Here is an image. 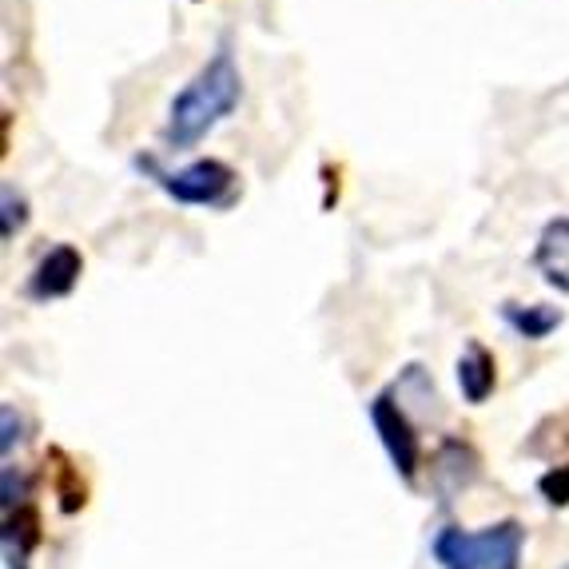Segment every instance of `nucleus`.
<instances>
[{"label": "nucleus", "instance_id": "obj_9", "mask_svg": "<svg viewBox=\"0 0 569 569\" xmlns=\"http://www.w3.org/2000/svg\"><path fill=\"white\" fill-rule=\"evenodd\" d=\"M44 478H48V490L57 493L60 513H68V518H72V513H80L88 506V482H84V475H80L77 458L68 455V450L48 447Z\"/></svg>", "mask_w": 569, "mask_h": 569}, {"label": "nucleus", "instance_id": "obj_15", "mask_svg": "<svg viewBox=\"0 0 569 569\" xmlns=\"http://www.w3.org/2000/svg\"><path fill=\"white\" fill-rule=\"evenodd\" d=\"M0 418H4V455H12V442H17V430H12V407H4V410H0Z\"/></svg>", "mask_w": 569, "mask_h": 569}, {"label": "nucleus", "instance_id": "obj_14", "mask_svg": "<svg viewBox=\"0 0 569 569\" xmlns=\"http://www.w3.org/2000/svg\"><path fill=\"white\" fill-rule=\"evenodd\" d=\"M538 493L550 506H569V462L550 466V470L538 478Z\"/></svg>", "mask_w": 569, "mask_h": 569}, {"label": "nucleus", "instance_id": "obj_7", "mask_svg": "<svg viewBox=\"0 0 569 569\" xmlns=\"http://www.w3.org/2000/svg\"><path fill=\"white\" fill-rule=\"evenodd\" d=\"M533 271L546 279V287L569 295V216L550 219L533 247Z\"/></svg>", "mask_w": 569, "mask_h": 569}, {"label": "nucleus", "instance_id": "obj_2", "mask_svg": "<svg viewBox=\"0 0 569 569\" xmlns=\"http://www.w3.org/2000/svg\"><path fill=\"white\" fill-rule=\"evenodd\" d=\"M136 171H143L156 188L168 196V200L183 203V208H216L228 211L231 203L243 196V183H239V171L231 163L216 160V156H203V160H191L183 168H163L156 156H136Z\"/></svg>", "mask_w": 569, "mask_h": 569}, {"label": "nucleus", "instance_id": "obj_11", "mask_svg": "<svg viewBox=\"0 0 569 569\" xmlns=\"http://www.w3.org/2000/svg\"><path fill=\"white\" fill-rule=\"evenodd\" d=\"M502 319L518 339H530L541 342L550 339L553 331L561 327V311L558 307H546V303H502Z\"/></svg>", "mask_w": 569, "mask_h": 569}, {"label": "nucleus", "instance_id": "obj_3", "mask_svg": "<svg viewBox=\"0 0 569 569\" xmlns=\"http://www.w3.org/2000/svg\"><path fill=\"white\" fill-rule=\"evenodd\" d=\"M526 526L518 518L482 526V530H458L447 526L435 538V561L442 569H522Z\"/></svg>", "mask_w": 569, "mask_h": 569}, {"label": "nucleus", "instance_id": "obj_13", "mask_svg": "<svg viewBox=\"0 0 569 569\" xmlns=\"http://www.w3.org/2000/svg\"><path fill=\"white\" fill-rule=\"evenodd\" d=\"M0 219H4V239H17L20 231L29 228V200L17 183L0 188Z\"/></svg>", "mask_w": 569, "mask_h": 569}, {"label": "nucleus", "instance_id": "obj_10", "mask_svg": "<svg viewBox=\"0 0 569 569\" xmlns=\"http://www.w3.org/2000/svg\"><path fill=\"white\" fill-rule=\"evenodd\" d=\"M493 387H498V362H493L486 342L470 339L462 359H458V390H462V399L470 402V407H482L493 395Z\"/></svg>", "mask_w": 569, "mask_h": 569}, {"label": "nucleus", "instance_id": "obj_1", "mask_svg": "<svg viewBox=\"0 0 569 569\" xmlns=\"http://www.w3.org/2000/svg\"><path fill=\"white\" fill-rule=\"evenodd\" d=\"M239 100H243V72H239L231 48L219 44L208 64L180 92L171 96L168 123H163V143L176 148V152L196 148L216 123H223L236 112Z\"/></svg>", "mask_w": 569, "mask_h": 569}, {"label": "nucleus", "instance_id": "obj_5", "mask_svg": "<svg viewBox=\"0 0 569 569\" xmlns=\"http://www.w3.org/2000/svg\"><path fill=\"white\" fill-rule=\"evenodd\" d=\"M80 276H84V256L80 247L72 243H57L52 251L40 256V263L32 267L29 283H24V295L32 303H52V299H68L77 291Z\"/></svg>", "mask_w": 569, "mask_h": 569}, {"label": "nucleus", "instance_id": "obj_8", "mask_svg": "<svg viewBox=\"0 0 569 569\" xmlns=\"http://www.w3.org/2000/svg\"><path fill=\"white\" fill-rule=\"evenodd\" d=\"M40 541H44V522H40L37 506L20 502L4 510V561H9V569H29V558L37 553Z\"/></svg>", "mask_w": 569, "mask_h": 569}, {"label": "nucleus", "instance_id": "obj_12", "mask_svg": "<svg viewBox=\"0 0 569 569\" xmlns=\"http://www.w3.org/2000/svg\"><path fill=\"white\" fill-rule=\"evenodd\" d=\"M569 410H561V415H550V418H541L538 427H533L530 442H526V455L530 458H546V462L561 466V458H569Z\"/></svg>", "mask_w": 569, "mask_h": 569}, {"label": "nucleus", "instance_id": "obj_4", "mask_svg": "<svg viewBox=\"0 0 569 569\" xmlns=\"http://www.w3.org/2000/svg\"><path fill=\"white\" fill-rule=\"evenodd\" d=\"M370 422H375V435H379L382 450H387L395 475L407 486H418V475H422V438H418L415 422H410L407 407H402L399 390H379L370 399Z\"/></svg>", "mask_w": 569, "mask_h": 569}, {"label": "nucleus", "instance_id": "obj_6", "mask_svg": "<svg viewBox=\"0 0 569 569\" xmlns=\"http://www.w3.org/2000/svg\"><path fill=\"white\" fill-rule=\"evenodd\" d=\"M478 475H482V458L470 442L462 438H447L438 447L435 462H430V482H435L438 493H458L466 486H475Z\"/></svg>", "mask_w": 569, "mask_h": 569}]
</instances>
